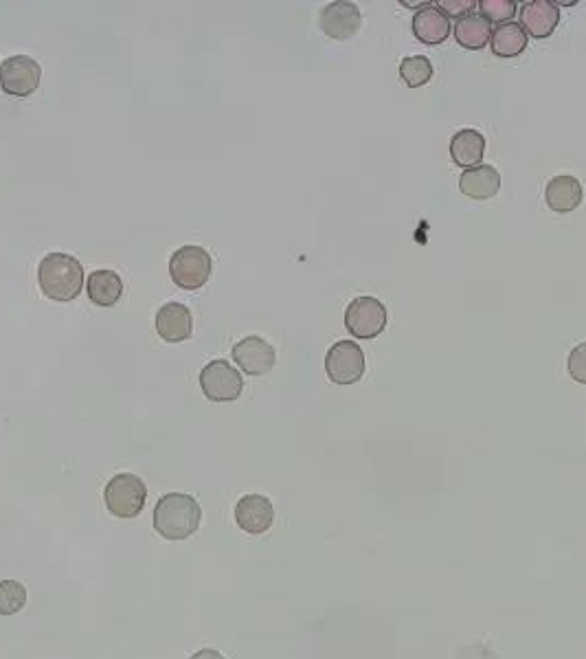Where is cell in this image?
<instances>
[{"label":"cell","mask_w":586,"mask_h":659,"mask_svg":"<svg viewBox=\"0 0 586 659\" xmlns=\"http://www.w3.org/2000/svg\"><path fill=\"white\" fill-rule=\"evenodd\" d=\"M169 275H172V282L178 288L198 290L211 277V255L202 247H194V244L180 247L169 260Z\"/></svg>","instance_id":"4"},{"label":"cell","mask_w":586,"mask_h":659,"mask_svg":"<svg viewBox=\"0 0 586 659\" xmlns=\"http://www.w3.org/2000/svg\"><path fill=\"white\" fill-rule=\"evenodd\" d=\"M233 361L238 363L240 370L249 376H264L275 367L277 352L262 337H246L233 345L231 350Z\"/></svg>","instance_id":"10"},{"label":"cell","mask_w":586,"mask_h":659,"mask_svg":"<svg viewBox=\"0 0 586 659\" xmlns=\"http://www.w3.org/2000/svg\"><path fill=\"white\" fill-rule=\"evenodd\" d=\"M365 352L354 341H336L325 354V372L336 385H354L365 376Z\"/></svg>","instance_id":"5"},{"label":"cell","mask_w":586,"mask_h":659,"mask_svg":"<svg viewBox=\"0 0 586 659\" xmlns=\"http://www.w3.org/2000/svg\"><path fill=\"white\" fill-rule=\"evenodd\" d=\"M42 80L40 64L29 55H11L0 62V88L9 97H29Z\"/></svg>","instance_id":"7"},{"label":"cell","mask_w":586,"mask_h":659,"mask_svg":"<svg viewBox=\"0 0 586 659\" xmlns=\"http://www.w3.org/2000/svg\"><path fill=\"white\" fill-rule=\"evenodd\" d=\"M86 295L99 308H110L119 304L123 295V282L119 273L110 271V268L93 271L86 279Z\"/></svg>","instance_id":"18"},{"label":"cell","mask_w":586,"mask_h":659,"mask_svg":"<svg viewBox=\"0 0 586 659\" xmlns=\"http://www.w3.org/2000/svg\"><path fill=\"white\" fill-rule=\"evenodd\" d=\"M154 326L165 343H180L187 341L194 332V317H191V310L185 304L169 301L156 312Z\"/></svg>","instance_id":"12"},{"label":"cell","mask_w":586,"mask_h":659,"mask_svg":"<svg viewBox=\"0 0 586 659\" xmlns=\"http://www.w3.org/2000/svg\"><path fill=\"white\" fill-rule=\"evenodd\" d=\"M490 38H492V25L479 14V11H470V14L461 16L455 22V40L464 49L479 51L483 47H488Z\"/></svg>","instance_id":"19"},{"label":"cell","mask_w":586,"mask_h":659,"mask_svg":"<svg viewBox=\"0 0 586 659\" xmlns=\"http://www.w3.org/2000/svg\"><path fill=\"white\" fill-rule=\"evenodd\" d=\"M433 64L426 55H409L400 62V77L409 88L426 86L433 80Z\"/></svg>","instance_id":"21"},{"label":"cell","mask_w":586,"mask_h":659,"mask_svg":"<svg viewBox=\"0 0 586 659\" xmlns=\"http://www.w3.org/2000/svg\"><path fill=\"white\" fill-rule=\"evenodd\" d=\"M189 659H227V657H224L220 651H216V649H202V651H198V653H194V655H191Z\"/></svg>","instance_id":"26"},{"label":"cell","mask_w":586,"mask_h":659,"mask_svg":"<svg viewBox=\"0 0 586 659\" xmlns=\"http://www.w3.org/2000/svg\"><path fill=\"white\" fill-rule=\"evenodd\" d=\"M202 510L185 493H167L154 508V530L167 541H185L200 528Z\"/></svg>","instance_id":"2"},{"label":"cell","mask_w":586,"mask_h":659,"mask_svg":"<svg viewBox=\"0 0 586 659\" xmlns=\"http://www.w3.org/2000/svg\"><path fill=\"white\" fill-rule=\"evenodd\" d=\"M27 605V589L18 580H0V616H14Z\"/></svg>","instance_id":"22"},{"label":"cell","mask_w":586,"mask_h":659,"mask_svg":"<svg viewBox=\"0 0 586 659\" xmlns=\"http://www.w3.org/2000/svg\"><path fill=\"white\" fill-rule=\"evenodd\" d=\"M360 25H363L360 9L354 3H347V0H334V3L325 5L319 14L321 31L334 40L354 38Z\"/></svg>","instance_id":"9"},{"label":"cell","mask_w":586,"mask_h":659,"mask_svg":"<svg viewBox=\"0 0 586 659\" xmlns=\"http://www.w3.org/2000/svg\"><path fill=\"white\" fill-rule=\"evenodd\" d=\"M148 499V488L143 479L132 473H119L108 482L104 490L106 508L117 519H134L139 517Z\"/></svg>","instance_id":"3"},{"label":"cell","mask_w":586,"mask_h":659,"mask_svg":"<svg viewBox=\"0 0 586 659\" xmlns=\"http://www.w3.org/2000/svg\"><path fill=\"white\" fill-rule=\"evenodd\" d=\"M483 154H486V137L479 130L464 128L450 139V156L457 167H464V170L477 167L483 161Z\"/></svg>","instance_id":"17"},{"label":"cell","mask_w":586,"mask_h":659,"mask_svg":"<svg viewBox=\"0 0 586 659\" xmlns=\"http://www.w3.org/2000/svg\"><path fill=\"white\" fill-rule=\"evenodd\" d=\"M501 189V174L492 165H477L459 176V192L470 200H488Z\"/></svg>","instance_id":"15"},{"label":"cell","mask_w":586,"mask_h":659,"mask_svg":"<svg viewBox=\"0 0 586 659\" xmlns=\"http://www.w3.org/2000/svg\"><path fill=\"white\" fill-rule=\"evenodd\" d=\"M477 7L481 9L479 14L486 18L488 22H499V25H505V22H512V18L516 16L518 5L514 0H481L477 3Z\"/></svg>","instance_id":"23"},{"label":"cell","mask_w":586,"mask_h":659,"mask_svg":"<svg viewBox=\"0 0 586 659\" xmlns=\"http://www.w3.org/2000/svg\"><path fill=\"white\" fill-rule=\"evenodd\" d=\"M567 367H569V374L573 381L586 385V341L578 343L576 348L569 352Z\"/></svg>","instance_id":"24"},{"label":"cell","mask_w":586,"mask_h":659,"mask_svg":"<svg viewBox=\"0 0 586 659\" xmlns=\"http://www.w3.org/2000/svg\"><path fill=\"white\" fill-rule=\"evenodd\" d=\"M235 521L244 532L253 536L268 532L275 521L273 501L264 495H244L235 506Z\"/></svg>","instance_id":"11"},{"label":"cell","mask_w":586,"mask_h":659,"mask_svg":"<svg viewBox=\"0 0 586 659\" xmlns=\"http://www.w3.org/2000/svg\"><path fill=\"white\" fill-rule=\"evenodd\" d=\"M582 183L576 176H554L545 189V203L556 214H571L582 205Z\"/></svg>","instance_id":"16"},{"label":"cell","mask_w":586,"mask_h":659,"mask_svg":"<svg viewBox=\"0 0 586 659\" xmlns=\"http://www.w3.org/2000/svg\"><path fill=\"white\" fill-rule=\"evenodd\" d=\"M413 33L422 44L437 47L450 36V20L437 5L428 3L413 16Z\"/></svg>","instance_id":"13"},{"label":"cell","mask_w":586,"mask_h":659,"mask_svg":"<svg viewBox=\"0 0 586 659\" xmlns=\"http://www.w3.org/2000/svg\"><path fill=\"white\" fill-rule=\"evenodd\" d=\"M38 284L44 297L73 301L84 290V266L66 253H49L38 266Z\"/></svg>","instance_id":"1"},{"label":"cell","mask_w":586,"mask_h":659,"mask_svg":"<svg viewBox=\"0 0 586 659\" xmlns=\"http://www.w3.org/2000/svg\"><path fill=\"white\" fill-rule=\"evenodd\" d=\"M475 5H477L475 0H442V3H437V7L442 9L446 16H455L457 20L461 16L470 14V9L475 7Z\"/></svg>","instance_id":"25"},{"label":"cell","mask_w":586,"mask_h":659,"mask_svg":"<svg viewBox=\"0 0 586 659\" xmlns=\"http://www.w3.org/2000/svg\"><path fill=\"white\" fill-rule=\"evenodd\" d=\"M200 387L213 402H233L242 396L244 378L229 361L216 359L202 367Z\"/></svg>","instance_id":"8"},{"label":"cell","mask_w":586,"mask_h":659,"mask_svg":"<svg viewBox=\"0 0 586 659\" xmlns=\"http://www.w3.org/2000/svg\"><path fill=\"white\" fill-rule=\"evenodd\" d=\"M560 20V9L549 0H532L521 9V27L534 38H549L556 31Z\"/></svg>","instance_id":"14"},{"label":"cell","mask_w":586,"mask_h":659,"mask_svg":"<svg viewBox=\"0 0 586 659\" xmlns=\"http://www.w3.org/2000/svg\"><path fill=\"white\" fill-rule=\"evenodd\" d=\"M490 49L499 58H518L527 49V33L521 22H505L492 31Z\"/></svg>","instance_id":"20"},{"label":"cell","mask_w":586,"mask_h":659,"mask_svg":"<svg viewBox=\"0 0 586 659\" xmlns=\"http://www.w3.org/2000/svg\"><path fill=\"white\" fill-rule=\"evenodd\" d=\"M345 328L356 339H376L387 328V308L376 297H356L345 310Z\"/></svg>","instance_id":"6"}]
</instances>
